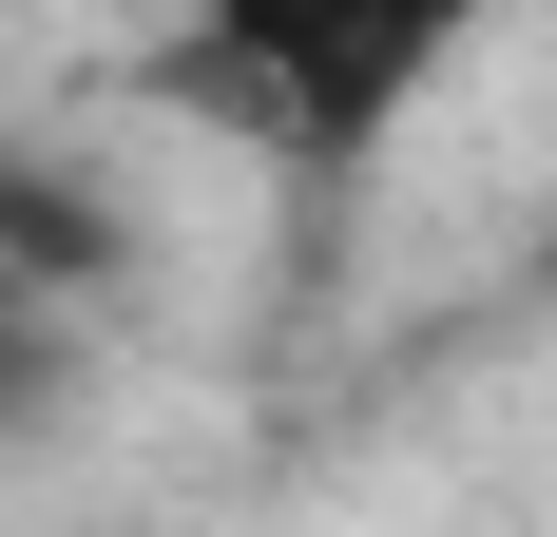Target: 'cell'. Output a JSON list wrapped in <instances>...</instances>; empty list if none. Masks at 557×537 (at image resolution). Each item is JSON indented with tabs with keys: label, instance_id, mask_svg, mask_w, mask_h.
<instances>
[{
	"label": "cell",
	"instance_id": "cell-1",
	"mask_svg": "<svg viewBox=\"0 0 557 537\" xmlns=\"http://www.w3.org/2000/svg\"><path fill=\"white\" fill-rule=\"evenodd\" d=\"M461 39H481V0H193V77H231V115L288 173H346Z\"/></svg>",
	"mask_w": 557,
	"mask_h": 537
},
{
	"label": "cell",
	"instance_id": "cell-2",
	"mask_svg": "<svg viewBox=\"0 0 557 537\" xmlns=\"http://www.w3.org/2000/svg\"><path fill=\"white\" fill-rule=\"evenodd\" d=\"M539 288H557V230H539Z\"/></svg>",
	"mask_w": 557,
	"mask_h": 537
}]
</instances>
